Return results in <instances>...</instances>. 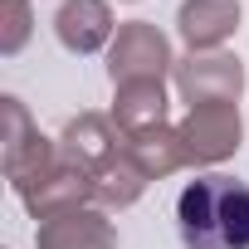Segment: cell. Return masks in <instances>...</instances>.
Segmentation results:
<instances>
[{
  "label": "cell",
  "instance_id": "6da1fadb",
  "mask_svg": "<svg viewBox=\"0 0 249 249\" xmlns=\"http://www.w3.org/2000/svg\"><path fill=\"white\" fill-rule=\"evenodd\" d=\"M186 249H249V186L234 176H200L181 191Z\"/></svg>",
  "mask_w": 249,
  "mask_h": 249
}]
</instances>
